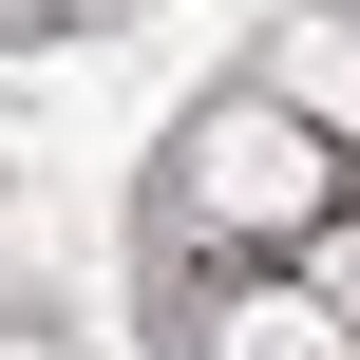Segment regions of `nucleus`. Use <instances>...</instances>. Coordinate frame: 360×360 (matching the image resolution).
<instances>
[{"label":"nucleus","instance_id":"obj_3","mask_svg":"<svg viewBox=\"0 0 360 360\" xmlns=\"http://www.w3.org/2000/svg\"><path fill=\"white\" fill-rule=\"evenodd\" d=\"M209 360H360L304 285H247V304H209Z\"/></svg>","mask_w":360,"mask_h":360},{"label":"nucleus","instance_id":"obj_4","mask_svg":"<svg viewBox=\"0 0 360 360\" xmlns=\"http://www.w3.org/2000/svg\"><path fill=\"white\" fill-rule=\"evenodd\" d=\"M304 304L360 342V209H323V228H304Z\"/></svg>","mask_w":360,"mask_h":360},{"label":"nucleus","instance_id":"obj_6","mask_svg":"<svg viewBox=\"0 0 360 360\" xmlns=\"http://www.w3.org/2000/svg\"><path fill=\"white\" fill-rule=\"evenodd\" d=\"M0 19H19V0H0Z\"/></svg>","mask_w":360,"mask_h":360},{"label":"nucleus","instance_id":"obj_5","mask_svg":"<svg viewBox=\"0 0 360 360\" xmlns=\"http://www.w3.org/2000/svg\"><path fill=\"white\" fill-rule=\"evenodd\" d=\"M0 360H76V342H38V323H0Z\"/></svg>","mask_w":360,"mask_h":360},{"label":"nucleus","instance_id":"obj_1","mask_svg":"<svg viewBox=\"0 0 360 360\" xmlns=\"http://www.w3.org/2000/svg\"><path fill=\"white\" fill-rule=\"evenodd\" d=\"M190 209H209V228H323V209H342V152H323L285 95H209V114H190Z\"/></svg>","mask_w":360,"mask_h":360},{"label":"nucleus","instance_id":"obj_2","mask_svg":"<svg viewBox=\"0 0 360 360\" xmlns=\"http://www.w3.org/2000/svg\"><path fill=\"white\" fill-rule=\"evenodd\" d=\"M266 95H285V114H304V133L342 152V133H360V19H285V57H266Z\"/></svg>","mask_w":360,"mask_h":360}]
</instances>
